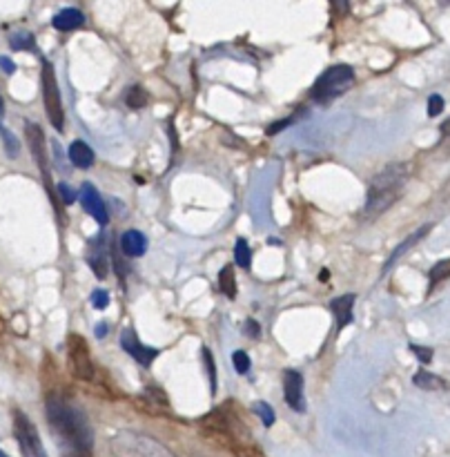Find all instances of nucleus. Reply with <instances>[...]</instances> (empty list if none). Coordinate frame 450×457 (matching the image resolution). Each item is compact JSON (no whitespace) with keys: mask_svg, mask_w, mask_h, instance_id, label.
Listing matches in <instances>:
<instances>
[{"mask_svg":"<svg viewBox=\"0 0 450 457\" xmlns=\"http://www.w3.org/2000/svg\"><path fill=\"white\" fill-rule=\"evenodd\" d=\"M45 413L58 440L71 446L76 453H89L94 449V431L89 426V419L74 401L49 395L45 401Z\"/></svg>","mask_w":450,"mask_h":457,"instance_id":"obj_1","label":"nucleus"},{"mask_svg":"<svg viewBox=\"0 0 450 457\" xmlns=\"http://www.w3.org/2000/svg\"><path fill=\"white\" fill-rule=\"evenodd\" d=\"M406 181L408 166H403V163H394V166L381 170L379 175H374L368 186V194H365L363 219L372 221V219L381 216L388 208H392V203H397Z\"/></svg>","mask_w":450,"mask_h":457,"instance_id":"obj_2","label":"nucleus"},{"mask_svg":"<svg viewBox=\"0 0 450 457\" xmlns=\"http://www.w3.org/2000/svg\"><path fill=\"white\" fill-rule=\"evenodd\" d=\"M355 85V69L350 65H333L321 74L312 85V98L317 103H330L344 96Z\"/></svg>","mask_w":450,"mask_h":457,"instance_id":"obj_3","label":"nucleus"},{"mask_svg":"<svg viewBox=\"0 0 450 457\" xmlns=\"http://www.w3.org/2000/svg\"><path fill=\"white\" fill-rule=\"evenodd\" d=\"M41 87H43L45 112H47L49 123L54 125V130H56V132H63V130H65V107H63V98H60L58 80H56V71H54V65H52L49 60H43Z\"/></svg>","mask_w":450,"mask_h":457,"instance_id":"obj_4","label":"nucleus"},{"mask_svg":"<svg viewBox=\"0 0 450 457\" xmlns=\"http://www.w3.org/2000/svg\"><path fill=\"white\" fill-rule=\"evenodd\" d=\"M25 136H27V143H30V150H32L36 166H38L41 175H43V183H45V188H47V194L54 203H56V188H54V183H52V172H49V163H47V143H45L43 127L36 123H27Z\"/></svg>","mask_w":450,"mask_h":457,"instance_id":"obj_5","label":"nucleus"},{"mask_svg":"<svg viewBox=\"0 0 450 457\" xmlns=\"http://www.w3.org/2000/svg\"><path fill=\"white\" fill-rule=\"evenodd\" d=\"M14 433L25 457H47L34 422L25 413H21V410H14Z\"/></svg>","mask_w":450,"mask_h":457,"instance_id":"obj_6","label":"nucleus"},{"mask_svg":"<svg viewBox=\"0 0 450 457\" xmlns=\"http://www.w3.org/2000/svg\"><path fill=\"white\" fill-rule=\"evenodd\" d=\"M67 357H69V368L78 379L87 381L94 377V364H91L89 346L80 335L67 337Z\"/></svg>","mask_w":450,"mask_h":457,"instance_id":"obj_7","label":"nucleus"},{"mask_svg":"<svg viewBox=\"0 0 450 457\" xmlns=\"http://www.w3.org/2000/svg\"><path fill=\"white\" fill-rule=\"evenodd\" d=\"M283 397L288 406L297 413H306V397H303V375L299 370L283 372Z\"/></svg>","mask_w":450,"mask_h":457,"instance_id":"obj_8","label":"nucleus"},{"mask_svg":"<svg viewBox=\"0 0 450 457\" xmlns=\"http://www.w3.org/2000/svg\"><path fill=\"white\" fill-rule=\"evenodd\" d=\"M121 346H123V350L130 355L132 359H136L141 366H145V368H150L152 361L159 357V350L152 348V346L141 344L134 331H123V335H121Z\"/></svg>","mask_w":450,"mask_h":457,"instance_id":"obj_9","label":"nucleus"},{"mask_svg":"<svg viewBox=\"0 0 450 457\" xmlns=\"http://www.w3.org/2000/svg\"><path fill=\"white\" fill-rule=\"evenodd\" d=\"M80 203H82V210H85L87 214H91V219H94L96 223L107 225L109 216H107L105 203H103V199H100L98 190L91 186V183H82V188H80Z\"/></svg>","mask_w":450,"mask_h":457,"instance_id":"obj_10","label":"nucleus"},{"mask_svg":"<svg viewBox=\"0 0 450 457\" xmlns=\"http://www.w3.org/2000/svg\"><path fill=\"white\" fill-rule=\"evenodd\" d=\"M430 230H433V223H426V225H421L419 230H415V232H412L410 236H406V239H403V241H401V243L397 245V248L392 250V254H390V257H388V261L383 263V274H385V272H390V270H392V266H394V263H397V261H399V259L403 257V254H406V252H408V250L412 248V245H417V243H419L421 239H424V236H426V234H428Z\"/></svg>","mask_w":450,"mask_h":457,"instance_id":"obj_11","label":"nucleus"},{"mask_svg":"<svg viewBox=\"0 0 450 457\" xmlns=\"http://www.w3.org/2000/svg\"><path fill=\"white\" fill-rule=\"evenodd\" d=\"M355 301L357 297L352 295H341L330 301V310H333V315L337 319V331H344L348 324H352V308H355Z\"/></svg>","mask_w":450,"mask_h":457,"instance_id":"obj_12","label":"nucleus"},{"mask_svg":"<svg viewBox=\"0 0 450 457\" xmlns=\"http://www.w3.org/2000/svg\"><path fill=\"white\" fill-rule=\"evenodd\" d=\"M148 250V236L141 230H127L121 236V252L125 257H143Z\"/></svg>","mask_w":450,"mask_h":457,"instance_id":"obj_13","label":"nucleus"},{"mask_svg":"<svg viewBox=\"0 0 450 457\" xmlns=\"http://www.w3.org/2000/svg\"><path fill=\"white\" fill-rule=\"evenodd\" d=\"M52 25L56 27L58 32H74V30H78V27L85 25V14L76 7L60 9V12L54 16Z\"/></svg>","mask_w":450,"mask_h":457,"instance_id":"obj_14","label":"nucleus"},{"mask_svg":"<svg viewBox=\"0 0 450 457\" xmlns=\"http://www.w3.org/2000/svg\"><path fill=\"white\" fill-rule=\"evenodd\" d=\"M130 451L134 455H141V457H174L165 446H161L154 440H148V437H141V435H132Z\"/></svg>","mask_w":450,"mask_h":457,"instance_id":"obj_15","label":"nucleus"},{"mask_svg":"<svg viewBox=\"0 0 450 457\" xmlns=\"http://www.w3.org/2000/svg\"><path fill=\"white\" fill-rule=\"evenodd\" d=\"M67 157H69V161L74 163L76 168H80V170H87V168H91L94 166V150L89 148V145L85 143V141H74L69 145V150H67Z\"/></svg>","mask_w":450,"mask_h":457,"instance_id":"obj_16","label":"nucleus"},{"mask_svg":"<svg viewBox=\"0 0 450 457\" xmlns=\"http://www.w3.org/2000/svg\"><path fill=\"white\" fill-rule=\"evenodd\" d=\"M412 383H415L417 388L430 390V392H435V390H448V388H450L448 381H444L442 377H439V375H433V372H428V370H417L415 377H412Z\"/></svg>","mask_w":450,"mask_h":457,"instance_id":"obj_17","label":"nucleus"},{"mask_svg":"<svg viewBox=\"0 0 450 457\" xmlns=\"http://www.w3.org/2000/svg\"><path fill=\"white\" fill-rule=\"evenodd\" d=\"M450 277V259H442L437 261L433 268H430V274H428V292H433L439 283L446 281Z\"/></svg>","mask_w":450,"mask_h":457,"instance_id":"obj_18","label":"nucleus"},{"mask_svg":"<svg viewBox=\"0 0 450 457\" xmlns=\"http://www.w3.org/2000/svg\"><path fill=\"white\" fill-rule=\"evenodd\" d=\"M218 286H221V292L225 297L229 299L236 297V277H234V268L229 263H225L221 272H218Z\"/></svg>","mask_w":450,"mask_h":457,"instance_id":"obj_19","label":"nucleus"},{"mask_svg":"<svg viewBox=\"0 0 450 457\" xmlns=\"http://www.w3.org/2000/svg\"><path fill=\"white\" fill-rule=\"evenodd\" d=\"M125 103H127V107H132V109H143L145 105L150 103L148 89H143L141 85L130 87L127 89V94H125Z\"/></svg>","mask_w":450,"mask_h":457,"instance_id":"obj_20","label":"nucleus"},{"mask_svg":"<svg viewBox=\"0 0 450 457\" xmlns=\"http://www.w3.org/2000/svg\"><path fill=\"white\" fill-rule=\"evenodd\" d=\"M89 266H91V270H94V274H96L98 279H105V277H107V259H105L103 248H94V245H91Z\"/></svg>","mask_w":450,"mask_h":457,"instance_id":"obj_21","label":"nucleus"},{"mask_svg":"<svg viewBox=\"0 0 450 457\" xmlns=\"http://www.w3.org/2000/svg\"><path fill=\"white\" fill-rule=\"evenodd\" d=\"M234 259H236V263H238V266H241L243 270H250V268H252V250H250V243H247L245 239H236Z\"/></svg>","mask_w":450,"mask_h":457,"instance_id":"obj_22","label":"nucleus"},{"mask_svg":"<svg viewBox=\"0 0 450 457\" xmlns=\"http://www.w3.org/2000/svg\"><path fill=\"white\" fill-rule=\"evenodd\" d=\"M0 136H3V145H5V152L9 154L12 159H16L18 154H21V143H18V139L7 130L5 125H0Z\"/></svg>","mask_w":450,"mask_h":457,"instance_id":"obj_23","label":"nucleus"},{"mask_svg":"<svg viewBox=\"0 0 450 457\" xmlns=\"http://www.w3.org/2000/svg\"><path fill=\"white\" fill-rule=\"evenodd\" d=\"M252 408H254V413L261 417V422H263L265 428L274 426V422H277V415H274V410H272L270 404H265V401H256Z\"/></svg>","mask_w":450,"mask_h":457,"instance_id":"obj_24","label":"nucleus"},{"mask_svg":"<svg viewBox=\"0 0 450 457\" xmlns=\"http://www.w3.org/2000/svg\"><path fill=\"white\" fill-rule=\"evenodd\" d=\"M9 45H12V49H34V47H36L34 36L27 34V32L14 34L12 38H9Z\"/></svg>","mask_w":450,"mask_h":457,"instance_id":"obj_25","label":"nucleus"},{"mask_svg":"<svg viewBox=\"0 0 450 457\" xmlns=\"http://www.w3.org/2000/svg\"><path fill=\"white\" fill-rule=\"evenodd\" d=\"M232 364H234V370L238 372V375H245L247 370H250V357H247V353H243V350H236L234 355H232Z\"/></svg>","mask_w":450,"mask_h":457,"instance_id":"obj_26","label":"nucleus"},{"mask_svg":"<svg viewBox=\"0 0 450 457\" xmlns=\"http://www.w3.org/2000/svg\"><path fill=\"white\" fill-rule=\"evenodd\" d=\"M203 359H205V368L210 375V388H212V392H214L216 390V366L212 359V353H210L207 348H203Z\"/></svg>","mask_w":450,"mask_h":457,"instance_id":"obj_27","label":"nucleus"},{"mask_svg":"<svg viewBox=\"0 0 450 457\" xmlns=\"http://www.w3.org/2000/svg\"><path fill=\"white\" fill-rule=\"evenodd\" d=\"M91 306L96 310H105L109 306V292L107 290H94L91 292Z\"/></svg>","mask_w":450,"mask_h":457,"instance_id":"obj_28","label":"nucleus"},{"mask_svg":"<svg viewBox=\"0 0 450 457\" xmlns=\"http://www.w3.org/2000/svg\"><path fill=\"white\" fill-rule=\"evenodd\" d=\"M410 350L417 355V359L421 364H430L433 361V348H428V346H417V344H410Z\"/></svg>","mask_w":450,"mask_h":457,"instance_id":"obj_29","label":"nucleus"},{"mask_svg":"<svg viewBox=\"0 0 450 457\" xmlns=\"http://www.w3.org/2000/svg\"><path fill=\"white\" fill-rule=\"evenodd\" d=\"M444 112V98L439 96V94H433L428 98V116L430 118H435V116H439Z\"/></svg>","mask_w":450,"mask_h":457,"instance_id":"obj_30","label":"nucleus"},{"mask_svg":"<svg viewBox=\"0 0 450 457\" xmlns=\"http://www.w3.org/2000/svg\"><path fill=\"white\" fill-rule=\"evenodd\" d=\"M56 197H60V201L65 205H71L76 201V192L71 190L69 186H65V183H60V186L56 188Z\"/></svg>","mask_w":450,"mask_h":457,"instance_id":"obj_31","label":"nucleus"},{"mask_svg":"<svg viewBox=\"0 0 450 457\" xmlns=\"http://www.w3.org/2000/svg\"><path fill=\"white\" fill-rule=\"evenodd\" d=\"M243 331H245V335H247V337H250V339H259V337H261V326L256 324L254 319H247Z\"/></svg>","mask_w":450,"mask_h":457,"instance_id":"obj_32","label":"nucleus"},{"mask_svg":"<svg viewBox=\"0 0 450 457\" xmlns=\"http://www.w3.org/2000/svg\"><path fill=\"white\" fill-rule=\"evenodd\" d=\"M295 121V118H286V121H279V123H274L272 127H268V136H272V134H277V132H281V130H286V127Z\"/></svg>","mask_w":450,"mask_h":457,"instance_id":"obj_33","label":"nucleus"},{"mask_svg":"<svg viewBox=\"0 0 450 457\" xmlns=\"http://www.w3.org/2000/svg\"><path fill=\"white\" fill-rule=\"evenodd\" d=\"M0 67H3L7 74H14V71H16V65L9 58H0Z\"/></svg>","mask_w":450,"mask_h":457,"instance_id":"obj_34","label":"nucleus"},{"mask_svg":"<svg viewBox=\"0 0 450 457\" xmlns=\"http://www.w3.org/2000/svg\"><path fill=\"white\" fill-rule=\"evenodd\" d=\"M439 132H442L444 139H450V118L442 123V127H439Z\"/></svg>","mask_w":450,"mask_h":457,"instance_id":"obj_35","label":"nucleus"},{"mask_svg":"<svg viewBox=\"0 0 450 457\" xmlns=\"http://www.w3.org/2000/svg\"><path fill=\"white\" fill-rule=\"evenodd\" d=\"M3 118H5V100L0 96V125H3Z\"/></svg>","mask_w":450,"mask_h":457,"instance_id":"obj_36","label":"nucleus"},{"mask_svg":"<svg viewBox=\"0 0 450 457\" xmlns=\"http://www.w3.org/2000/svg\"><path fill=\"white\" fill-rule=\"evenodd\" d=\"M96 335H98V337H105V335H107V328H105V326H98V328H96Z\"/></svg>","mask_w":450,"mask_h":457,"instance_id":"obj_37","label":"nucleus"},{"mask_svg":"<svg viewBox=\"0 0 450 457\" xmlns=\"http://www.w3.org/2000/svg\"><path fill=\"white\" fill-rule=\"evenodd\" d=\"M0 457H9V455H7V453H5L3 449H0Z\"/></svg>","mask_w":450,"mask_h":457,"instance_id":"obj_38","label":"nucleus"}]
</instances>
